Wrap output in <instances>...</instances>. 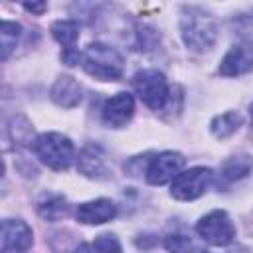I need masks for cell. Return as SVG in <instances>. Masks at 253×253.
I'll list each match as a JSON object with an SVG mask.
<instances>
[{
	"label": "cell",
	"mask_w": 253,
	"mask_h": 253,
	"mask_svg": "<svg viewBox=\"0 0 253 253\" xmlns=\"http://www.w3.org/2000/svg\"><path fill=\"white\" fill-rule=\"evenodd\" d=\"M198 235L215 247H225L235 239V223L223 210H213L196 223Z\"/></svg>",
	"instance_id": "6"
},
{
	"label": "cell",
	"mask_w": 253,
	"mask_h": 253,
	"mask_svg": "<svg viewBox=\"0 0 253 253\" xmlns=\"http://www.w3.org/2000/svg\"><path fill=\"white\" fill-rule=\"evenodd\" d=\"M115 215H117V206L107 198H99V200L79 204L77 210H75L77 221L85 223V225H99V223L111 221Z\"/></svg>",
	"instance_id": "11"
},
{
	"label": "cell",
	"mask_w": 253,
	"mask_h": 253,
	"mask_svg": "<svg viewBox=\"0 0 253 253\" xmlns=\"http://www.w3.org/2000/svg\"><path fill=\"white\" fill-rule=\"evenodd\" d=\"M132 85H134V91L140 97V101L152 111H162L170 101L168 81L156 69H142V71L134 73Z\"/></svg>",
	"instance_id": "4"
},
{
	"label": "cell",
	"mask_w": 253,
	"mask_h": 253,
	"mask_svg": "<svg viewBox=\"0 0 253 253\" xmlns=\"http://www.w3.org/2000/svg\"><path fill=\"white\" fill-rule=\"evenodd\" d=\"M10 134H12L14 142H18V144H32L34 128H32V125H30L22 115H18V117H14V119H12Z\"/></svg>",
	"instance_id": "20"
},
{
	"label": "cell",
	"mask_w": 253,
	"mask_h": 253,
	"mask_svg": "<svg viewBox=\"0 0 253 253\" xmlns=\"http://www.w3.org/2000/svg\"><path fill=\"white\" fill-rule=\"evenodd\" d=\"M38 211H40V215H42L43 219H47V221H57V219H61V217L67 215L69 206H67V202H65L63 196H49L47 200L40 202Z\"/></svg>",
	"instance_id": "17"
},
{
	"label": "cell",
	"mask_w": 253,
	"mask_h": 253,
	"mask_svg": "<svg viewBox=\"0 0 253 253\" xmlns=\"http://www.w3.org/2000/svg\"><path fill=\"white\" fill-rule=\"evenodd\" d=\"M132 113H134V99H132V95H128L125 91L107 99L101 109V117H103L105 125H109L113 128L125 126L130 121Z\"/></svg>",
	"instance_id": "10"
},
{
	"label": "cell",
	"mask_w": 253,
	"mask_h": 253,
	"mask_svg": "<svg viewBox=\"0 0 253 253\" xmlns=\"http://www.w3.org/2000/svg\"><path fill=\"white\" fill-rule=\"evenodd\" d=\"M61 59H63L65 65H77L79 59H81V53H79L77 49H63Z\"/></svg>",
	"instance_id": "22"
},
{
	"label": "cell",
	"mask_w": 253,
	"mask_h": 253,
	"mask_svg": "<svg viewBox=\"0 0 253 253\" xmlns=\"http://www.w3.org/2000/svg\"><path fill=\"white\" fill-rule=\"evenodd\" d=\"M77 168L83 176L93 178V180H107L109 178V168L105 164L103 152L97 146L83 148V152L79 154V160H77Z\"/></svg>",
	"instance_id": "12"
},
{
	"label": "cell",
	"mask_w": 253,
	"mask_h": 253,
	"mask_svg": "<svg viewBox=\"0 0 253 253\" xmlns=\"http://www.w3.org/2000/svg\"><path fill=\"white\" fill-rule=\"evenodd\" d=\"M93 247H95V253H123V247L113 233H101L95 239Z\"/></svg>",
	"instance_id": "21"
},
{
	"label": "cell",
	"mask_w": 253,
	"mask_h": 253,
	"mask_svg": "<svg viewBox=\"0 0 253 253\" xmlns=\"http://www.w3.org/2000/svg\"><path fill=\"white\" fill-rule=\"evenodd\" d=\"M253 69V42L243 40L229 47L219 63V73L225 77H237Z\"/></svg>",
	"instance_id": "8"
},
{
	"label": "cell",
	"mask_w": 253,
	"mask_h": 253,
	"mask_svg": "<svg viewBox=\"0 0 253 253\" xmlns=\"http://www.w3.org/2000/svg\"><path fill=\"white\" fill-rule=\"evenodd\" d=\"M22 36V26L16 22H2L0 26V40H2V59H8L12 49L16 47Z\"/></svg>",
	"instance_id": "18"
},
{
	"label": "cell",
	"mask_w": 253,
	"mask_h": 253,
	"mask_svg": "<svg viewBox=\"0 0 253 253\" xmlns=\"http://www.w3.org/2000/svg\"><path fill=\"white\" fill-rule=\"evenodd\" d=\"M24 8H26L28 12H36V14H42V12L47 8V4H45V2H38V4H24Z\"/></svg>",
	"instance_id": "23"
},
{
	"label": "cell",
	"mask_w": 253,
	"mask_h": 253,
	"mask_svg": "<svg viewBox=\"0 0 253 253\" xmlns=\"http://www.w3.org/2000/svg\"><path fill=\"white\" fill-rule=\"evenodd\" d=\"M51 34L63 45V49H75L79 40V24L75 20H57L51 26Z\"/></svg>",
	"instance_id": "16"
},
{
	"label": "cell",
	"mask_w": 253,
	"mask_h": 253,
	"mask_svg": "<svg viewBox=\"0 0 253 253\" xmlns=\"http://www.w3.org/2000/svg\"><path fill=\"white\" fill-rule=\"evenodd\" d=\"M51 99L59 107L71 109L81 103V85L71 75H61L55 79L51 87Z\"/></svg>",
	"instance_id": "13"
},
{
	"label": "cell",
	"mask_w": 253,
	"mask_h": 253,
	"mask_svg": "<svg viewBox=\"0 0 253 253\" xmlns=\"http://www.w3.org/2000/svg\"><path fill=\"white\" fill-rule=\"evenodd\" d=\"M73 253H93V251H91V247H89L87 243H81L79 247H75V251H73Z\"/></svg>",
	"instance_id": "24"
},
{
	"label": "cell",
	"mask_w": 253,
	"mask_h": 253,
	"mask_svg": "<svg viewBox=\"0 0 253 253\" xmlns=\"http://www.w3.org/2000/svg\"><path fill=\"white\" fill-rule=\"evenodd\" d=\"M164 245L168 249V253H204L202 247L190 239L188 235H182V233H172L164 239Z\"/></svg>",
	"instance_id": "19"
},
{
	"label": "cell",
	"mask_w": 253,
	"mask_h": 253,
	"mask_svg": "<svg viewBox=\"0 0 253 253\" xmlns=\"http://www.w3.org/2000/svg\"><path fill=\"white\" fill-rule=\"evenodd\" d=\"M180 34L190 49L208 51L217 40V24L208 12L200 8H186L180 18Z\"/></svg>",
	"instance_id": "1"
},
{
	"label": "cell",
	"mask_w": 253,
	"mask_h": 253,
	"mask_svg": "<svg viewBox=\"0 0 253 253\" xmlns=\"http://www.w3.org/2000/svg\"><path fill=\"white\" fill-rule=\"evenodd\" d=\"M249 115H251V126H253V105L249 107Z\"/></svg>",
	"instance_id": "25"
},
{
	"label": "cell",
	"mask_w": 253,
	"mask_h": 253,
	"mask_svg": "<svg viewBox=\"0 0 253 253\" xmlns=\"http://www.w3.org/2000/svg\"><path fill=\"white\" fill-rule=\"evenodd\" d=\"M184 162H186V158L180 152L166 150V152L156 154L154 158H150L148 168H146V180H148V184L160 186V184H166L168 180H174L180 174Z\"/></svg>",
	"instance_id": "7"
},
{
	"label": "cell",
	"mask_w": 253,
	"mask_h": 253,
	"mask_svg": "<svg viewBox=\"0 0 253 253\" xmlns=\"http://www.w3.org/2000/svg\"><path fill=\"white\" fill-rule=\"evenodd\" d=\"M34 243L32 227L22 219L2 221V253H26Z\"/></svg>",
	"instance_id": "9"
},
{
	"label": "cell",
	"mask_w": 253,
	"mask_h": 253,
	"mask_svg": "<svg viewBox=\"0 0 253 253\" xmlns=\"http://www.w3.org/2000/svg\"><path fill=\"white\" fill-rule=\"evenodd\" d=\"M36 156L51 170H67L75 158L73 142L61 132H43L34 142Z\"/></svg>",
	"instance_id": "3"
},
{
	"label": "cell",
	"mask_w": 253,
	"mask_h": 253,
	"mask_svg": "<svg viewBox=\"0 0 253 253\" xmlns=\"http://www.w3.org/2000/svg\"><path fill=\"white\" fill-rule=\"evenodd\" d=\"M241 123H243V119L237 111H225V113L213 117V121L210 123V128L217 138H227L239 130Z\"/></svg>",
	"instance_id": "15"
},
{
	"label": "cell",
	"mask_w": 253,
	"mask_h": 253,
	"mask_svg": "<svg viewBox=\"0 0 253 253\" xmlns=\"http://www.w3.org/2000/svg\"><path fill=\"white\" fill-rule=\"evenodd\" d=\"M251 170H253V158L249 154H235L223 160V164L219 166V176L223 182L231 184V182H237L249 176Z\"/></svg>",
	"instance_id": "14"
},
{
	"label": "cell",
	"mask_w": 253,
	"mask_h": 253,
	"mask_svg": "<svg viewBox=\"0 0 253 253\" xmlns=\"http://www.w3.org/2000/svg\"><path fill=\"white\" fill-rule=\"evenodd\" d=\"M81 63L83 69L101 81H115L123 75V55L101 42L89 43L85 47V51L81 53Z\"/></svg>",
	"instance_id": "2"
},
{
	"label": "cell",
	"mask_w": 253,
	"mask_h": 253,
	"mask_svg": "<svg viewBox=\"0 0 253 253\" xmlns=\"http://www.w3.org/2000/svg\"><path fill=\"white\" fill-rule=\"evenodd\" d=\"M211 182H213V172L206 166H196L186 172H180L172 180L170 194L180 202H192L198 200L202 194H206Z\"/></svg>",
	"instance_id": "5"
}]
</instances>
